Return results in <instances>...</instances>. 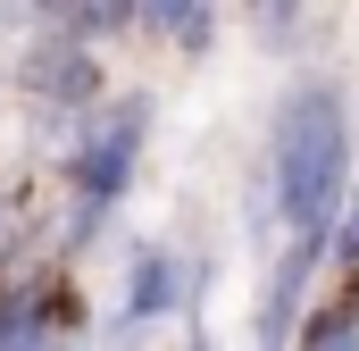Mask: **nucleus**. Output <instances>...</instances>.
<instances>
[{"label": "nucleus", "instance_id": "obj_3", "mask_svg": "<svg viewBox=\"0 0 359 351\" xmlns=\"http://www.w3.org/2000/svg\"><path fill=\"white\" fill-rule=\"evenodd\" d=\"M25 92H34L50 117H84L92 92H100V67H92V51H76V42H67V51L50 42V51L25 59Z\"/></svg>", "mask_w": 359, "mask_h": 351}, {"label": "nucleus", "instance_id": "obj_8", "mask_svg": "<svg viewBox=\"0 0 359 351\" xmlns=\"http://www.w3.org/2000/svg\"><path fill=\"white\" fill-rule=\"evenodd\" d=\"M0 351H17V310H0Z\"/></svg>", "mask_w": 359, "mask_h": 351}, {"label": "nucleus", "instance_id": "obj_5", "mask_svg": "<svg viewBox=\"0 0 359 351\" xmlns=\"http://www.w3.org/2000/svg\"><path fill=\"white\" fill-rule=\"evenodd\" d=\"M318 251H326V243H292V251L276 260V284H268V301H259V351L292 343V318H301V293H309V276H318Z\"/></svg>", "mask_w": 359, "mask_h": 351}, {"label": "nucleus", "instance_id": "obj_2", "mask_svg": "<svg viewBox=\"0 0 359 351\" xmlns=\"http://www.w3.org/2000/svg\"><path fill=\"white\" fill-rule=\"evenodd\" d=\"M142 100H109L100 117H84L76 134H67V192H76V234H92L109 209H117V192L134 184V159H142Z\"/></svg>", "mask_w": 359, "mask_h": 351}, {"label": "nucleus", "instance_id": "obj_6", "mask_svg": "<svg viewBox=\"0 0 359 351\" xmlns=\"http://www.w3.org/2000/svg\"><path fill=\"white\" fill-rule=\"evenodd\" d=\"M142 25H159V34L184 42V51H209V34H217V17H209V8H142Z\"/></svg>", "mask_w": 359, "mask_h": 351}, {"label": "nucleus", "instance_id": "obj_7", "mask_svg": "<svg viewBox=\"0 0 359 351\" xmlns=\"http://www.w3.org/2000/svg\"><path fill=\"white\" fill-rule=\"evenodd\" d=\"M334 260L359 267V184H351V209H343V226H334Z\"/></svg>", "mask_w": 359, "mask_h": 351}, {"label": "nucleus", "instance_id": "obj_1", "mask_svg": "<svg viewBox=\"0 0 359 351\" xmlns=\"http://www.w3.org/2000/svg\"><path fill=\"white\" fill-rule=\"evenodd\" d=\"M268 184L292 243H326L343 226V209H351V100H343V84L309 76L276 100Z\"/></svg>", "mask_w": 359, "mask_h": 351}, {"label": "nucleus", "instance_id": "obj_9", "mask_svg": "<svg viewBox=\"0 0 359 351\" xmlns=\"http://www.w3.org/2000/svg\"><path fill=\"white\" fill-rule=\"evenodd\" d=\"M192 351H209V335H192Z\"/></svg>", "mask_w": 359, "mask_h": 351}, {"label": "nucleus", "instance_id": "obj_4", "mask_svg": "<svg viewBox=\"0 0 359 351\" xmlns=\"http://www.w3.org/2000/svg\"><path fill=\"white\" fill-rule=\"evenodd\" d=\"M176 310V260L159 251V243H142L134 267H126V293H117V335H142V326H159Z\"/></svg>", "mask_w": 359, "mask_h": 351}]
</instances>
